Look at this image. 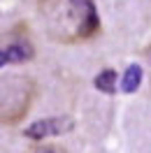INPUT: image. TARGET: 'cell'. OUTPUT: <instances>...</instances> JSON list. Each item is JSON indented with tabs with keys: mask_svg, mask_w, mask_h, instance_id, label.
<instances>
[{
	"mask_svg": "<svg viewBox=\"0 0 151 153\" xmlns=\"http://www.w3.org/2000/svg\"><path fill=\"white\" fill-rule=\"evenodd\" d=\"M37 19L56 44H81L102 33L93 0H37Z\"/></svg>",
	"mask_w": 151,
	"mask_h": 153,
	"instance_id": "obj_1",
	"label": "cell"
},
{
	"mask_svg": "<svg viewBox=\"0 0 151 153\" xmlns=\"http://www.w3.org/2000/svg\"><path fill=\"white\" fill-rule=\"evenodd\" d=\"M37 100V81L26 74L0 76V125H19Z\"/></svg>",
	"mask_w": 151,
	"mask_h": 153,
	"instance_id": "obj_2",
	"label": "cell"
},
{
	"mask_svg": "<svg viewBox=\"0 0 151 153\" xmlns=\"http://www.w3.org/2000/svg\"><path fill=\"white\" fill-rule=\"evenodd\" d=\"M35 56V47L30 39L28 30L19 23V28L7 33V37L0 42V67L2 65H19V63H28Z\"/></svg>",
	"mask_w": 151,
	"mask_h": 153,
	"instance_id": "obj_3",
	"label": "cell"
},
{
	"mask_svg": "<svg viewBox=\"0 0 151 153\" xmlns=\"http://www.w3.org/2000/svg\"><path fill=\"white\" fill-rule=\"evenodd\" d=\"M75 128L72 116H51V118H40L33 125H28L23 130V137H28L33 142H42L47 137H58V134H65Z\"/></svg>",
	"mask_w": 151,
	"mask_h": 153,
	"instance_id": "obj_4",
	"label": "cell"
},
{
	"mask_svg": "<svg viewBox=\"0 0 151 153\" xmlns=\"http://www.w3.org/2000/svg\"><path fill=\"white\" fill-rule=\"evenodd\" d=\"M142 84V67L140 65H130L126 72H123V81H121V88L123 93H135Z\"/></svg>",
	"mask_w": 151,
	"mask_h": 153,
	"instance_id": "obj_5",
	"label": "cell"
},
{
	"mask_svg": "<svg viewBox=\"0 0 151 153\" xmlns=\"http://www.w3.org/2000/svg\"><path fill=\"white\" fill-rule=\"evenodd\" d=\"M95 88L98 91H105V93H114L116 91V72L112 67L109 70H102L100 74L95 76Z\"/></svg>",
	"mask_w": 151,
	"mask_h": 153,
	"instance_id": "obj_6",
	"label": "cell"
},
{
	"mask_svg": "<svg viewBox=\"0 0 151 153\" xmlns=\"http://www.w3.org/2000/svg\"><path fill=\"white\" fill-rule=\"evenodd\" d=\"M26 153H67V149L58 146V144H37V146H33Z\"/></svg>",
	"mask_w": 151,
	"mask_h": 153,
	"instance_id": "obj_7",
	"label": "cell"
},
{
	"mask_svg": "<svg viewBox=\"0 0 151 153\" xmlns=\"http://www.w3.org/2000/svg\"><path fill=\"white\" fill-rule=\"evenodd\" d=\"M144 58H147V63H149V74H151V44L144 49Z\"/></svg>",
	"mask_w": 151,
	"mask_h": 153,
	"instance_id": "obj_8",
	"label": "cell"
}]
</instances>
